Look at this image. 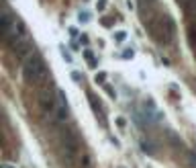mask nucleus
<instances>
[{
    "label": "nucleus",
    "mask_w": 196,
    "mask_h": 168,
    "mask_svg": "<svg viewBox=\"0 0 196 168\" xmlns=\"http://www.w3.org/2000/svg\"><path fill=\"white\" fill-rule=\"evenodd\" d=\"M24 82L27 84H33V86H39V84H45L49 78V70L45 59L41 58V54H31L29 58L23 62V70H20Z\"/></svg>",
    "instance_id": "1"
},
{
    "label": "nucleus",
    "mask_w": 196,
    "mask_h": 168,
    "mask_svg": "<svg viewBox=\"0 0 196 168\" xmlns=\"http://www.w3.org/2000/svg\"><path fill=\"white\" fill-rule=\"evenodd\" d=\"M147 31L151 33V37L157 41V43H170L176 29H174V23L167 15H157L151 16L147 21Z\"/></svg>",
    "instance_id": "2"
},
{
    "label": "nucleus",
    "mask_w": 196,
    "mask_h": 168,
    "mask_svg": "<svg viewBox=\"0 0 196 168\" xmlns=\"http://www.w3.org/2000/svg\"><path fill=\"white\" fill-rule=\"evenodd\" d=\"M6 45H8L10 51H12L16 58H20V59H27L31 54H35V51H33V39H31L29 33L16 35V37H12Z\"/></svg>",
    "instance_id": "3"
},
{
    "label": "nucleus",
    "mask_w": 196,
    "mask_h": 168,
    "mask_svg": "<svg viewBox=\"0 0 196 168\" xmlns=\"http://www.w3.org/2000/svg\"><path fill=\"white\" fill-rule=\"evenodd\" d=\"M57 100H59V90L53 88V84H47L45 88H41V92H39V105H41V109H43L47 115H53L55 113Z\"/></svg>",
    "instance_id": "4"
},
{
    "label": "nucleus",
    "mask_w": 196,
    "mask_h": 168,
    "mask_svg": "<svg viewBox=\"0 0 196 168\" xmlns=\"http://www.w3.org/2000/svg\"><path fill=\"white\" fill-rule=\"evenodd\" d=\"M61 148H64V152H65V156H68L69 162L78 156L80 138L76 135V131H72V129H64V133H61Z\"/></svg>",
    "instance_id": "5"
},
{
    "label": "nucleus",
    "mask_w": 196,
    "mask_h": 168,
    "mask_svg": "<svg viewBox=\"0 0 196 168\" xmlns=\"http://www.w3.org/2000/svg\"><path fill=\"white\" fill-rule=\"evenodd\" d=\"M15 27H16V19L15 15L8 10V6H2V12H0V33H2V39L8 43L15 35Z\"/></svg>",
    "instance_id": "6"
},
{
    "label": "nucleus",
    "mask_w": 196,
    "mask_h": 168,
    "mask_svg": "<svg viewBox=\"0 0 196 168\" xmlns=\"http://www.w3.org/2000/svg\"><path fill=\"white\" fill-rule=\"evenodd\" d=\"M53 121L57 125H64L65 121L69 119V109H68V96H65L64 90H59V100H57V107H55V113L51 115Z\"/></svg>",
    "instance_id": "7"
},
{
    "label": "nucleus",
    "mask_w": 196,
    "mask_h": 168,
    "mask_svg": "<svg viewBox=\"0 0 196 168\" xmlns=\"http://www.w3.org/2000/svg\"><path fill=\"white\" fill-rule=\"evenodd\" d=\"M143 113H145V117L151 119L153 123H159V121H162V113L155 109V105H153L151 100H145V105H143Z\"/></svg>",
    "instance_id": "8"
},
{
    "label": "nucleus",
    "mask_w": 196,
    "mask_h": 168,
    "mask_svg": "<svg viewBox=\"0 0 196 168\" xmlns=\"http://www.w3.org/2000/svg\"><path fill=\"white\" fill-rule=\"evenodd\" d=\"M188 39H190V45H192V49L196 51V25H192L190 29H188Z\"/></svg>",
    "instance_id": "9"
},
{
    "label": "nucleus",
    "mask_w": 196,
    "mask_h": 168,
    "mask_svg": "<svg viewBox=\"0 0 196 168\" xmlns=\"http://www.w3.org/2000/svg\"><path fill=\"white\" fill-rule=\"evenodd\" d=\"M84 58L88 59L90 68H96V59H94V55H92V51H90V49H84Z\"/></svg>",
    "instance_id": "10"
},
{
    "label": "nucleus",
    "mask_w": 196,
    "mask_h": 168,
    "mask_svg": "<svg viewBox=\"0 0 196 168\" xmlns=\"http://www.w3.org/2000/svg\"><path fill=\"white\" fill-rule=\"evenodd\" d=\"M125 39H127V33H125V31H118V33H114V41H117V43H122Z\"/></svg>",
    "instance_id": "11"
},
{
    "label": "nucleus",
    "mask_w": 196,
    "mask_h": 168,
    "mask_svg": "<svg viewBox=\"0 0 196 168\" xmlns=\"http://www.w3.org/2000/svg\"><path fill=\"white\" fill-rule=\"evenodd\" d=\"M78 19H80V23H88L90 21V12L88 10H82V12L78 15Z\"/></svg>",
    "instance_id": "12"
},
{
    "label": "nucleus",
    "mask_w": 196,
    "mask_h": 168,
    "mask_svg": "<svg viewBox=\"0 0 196 168\" xmlns=\"http://www.w3.org/2000/svg\"><path fill=\"white\" fill-rule=\"evenodd\" d=\"M104 90H106V92L110 94L113 99H117V92H114V90H113V86H110V84H104Z\"/></svg>",
    "instance_id": "13"
},
{
    "label": "nucleus",
    "mask_w": 196,
    "mask_h": 168,
    "mask_svg": "<svg viewBox=\"0 0 196 168\" xmlns=\"http://www.w3.org/2000/svg\"><path fill=\"white\" fill-rule=\"evenodd\" d=\"M133 55H135V51H133V49H127V51H122V59H131Z\"/></svg>",
    "instance_id": "14"
},
{
    "label": "nucleus",
    "mask_w": 196,
    "mask_h": 168,
    "mask_svg": "<svg viewBox=\"0 0 196 168\" xmlns=\"http://www.w3.org/2000/svg\"><path fill=\"white\" fill-rule=\"evenodd\" d=\"M96 82L98 84H100V82H106V74H104V72H102V74H96Z\"/></svg>",
    "instance_id": "15"
},
{
    "label": "nucleus",
    "mask_w": 196,
    "mask_h": 168,
    "mask_svg": "<svg viewBox=\"0 0 196 168\" xmlns=\"http://www.w3.org/2000/svg\"><path fill=\"white\" fill-rule=\"evenodd\" d=\"M96 8H98V10H104V8H106V0H98Z\"/></svg>",
    "instance_id": "16"
},
{
    "label": "nucleus",
    "mask_w": 196,
    "mask_h": 168,
    "mask_svg": "<svg viewBox=\"0 0 196 168\" xmlns=\"http://www.w3.org/2000/svg\"><path fill=\"white\" fill-rule=\"evenodd\" d=\"M61 51H64V59H65V62H72V55H69V54H68V51H65V49H64V47H61Z\"/></svg>",
    "instance_id": "17"
},
{
    "label": "nucleus",
    "mask_w": 196,
    "mask_h": 168,
    "mask_svg": "<svg viewBox=\"0 0 196 168\" xmlns=\"http://www.w3.org/2000/svg\"><path fill=\"white\" fill-rule=\"evenodd\" d=\"M102 25H104V27H110V25H113V21H110V19H104Z\"/></svg>",
    "instance_id": "18"
},
{
    "label": "nucleus",
    "mask_w": 196,
    "mask_h": 168,
    "mask_svg": "<svg viewBox=\"0 0 196 168\" xmlns=\"http://www.w3.org/2000/svg\"><path fill=\"white\" fill-rule=\"evenodd\" d=\"M80 41H82V43L86 45V43H88V35H82V37H80Z\"/></svg>",
    "instance_id": "19"
},
{
    "label": "nucleus",
    "mask_w": 196,
    "mask_h": 168,
    "mask_svg": "<svg viewBox=\"0 0 196 168\" xmlns=\"http://www.w3.org/2000/svg\"><path fill=\"white\" fill-rule=\"evenodd\" d=\"M2 168H15V166H10V164H2Z\"/></svg>",
    "instance_id": "20"
}]
</instances>
